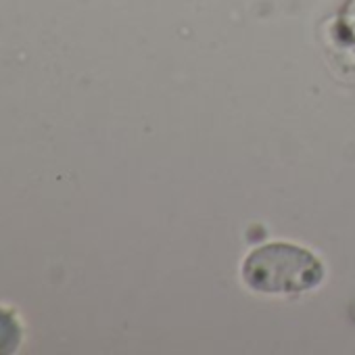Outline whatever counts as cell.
<instances>
[{
	"label": "cell",
	"instance_id": "1",
	"mask_svg": "<svg viewBox=\"0 0 355 355\" xmlns=\"http://www.w3.org/2000/svg\"><path fill=\"white\" fill-rule=\"evenodd\" d=\"M324 278V268L309 251L272 243L255 249L245 266L243 280L249 288L268 295H295L318 286Z\"/></svg>",
	"mask_w": 355,
	"mask_h": 355
},
{
	"label": "cell",
	"instance_id": "2",
	"mask_svg": "<svg viewBox=\"0 0 355 355\" xmlns=\"http://www.w3.org/2000/svg\"><path fill=\"white\" fill-rule=\"evenodd\" d=\"M21 340V330L13 313L0 309V353H13Z\"/></svg>",
	"mask_w": 355,
	"mask_h": 355
},
{
	"label": "cell",
	"instance_id": "3",
	"mask_svg": "<svg viewBox=\"0 0 355 355\" xmlns=\"http://www.w3.org/2000/svg\"><path fill=\"white\" fill-rule=\"evenodd\" d=\"M343 28L355 40V0H349L345 11H343Z\"/></svg>",
	"mask_w": 355,
	"mask_h": 355
}]
</instances>
